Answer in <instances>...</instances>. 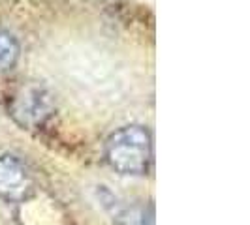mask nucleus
<instances>
[{
	"label": "nucleus",
	"instance_id": "4",
	"mask_svg": "<svg viewBox=\"0 0 250 225\" xmlns=\"http://www.w3.org/2000/svg\"><path fill=\"white\" fill-rule=\"evenodd\" d=\"M115 225H154V208L145 203L126 206L115 216Z\"/></svg>",
	"mask_w": 250,
	"mask_h": 225
},
{
	"label": "nucleus",
	"instance_id": "5",
	"mask_svg": "<svg viewBox=\"0 0 250 225\" xmlns=\"http://www.w3.org/2000/svg\"><path fill=\"white\" fill-rule=\"evenodd\" d=\"M21 45L12 32L0 28V72H8L19 60Z\"/></svg>",
	"mask_w": 250,
	"mask_h": 225
},
{
	"label": "nucleus",
	"instance_id": "3",
	"mask_svg": "<svg viewBox=\"0 0 250 225\" xmlns=\"http://www.w3.org/2000/svg\"><path fill=\"white\" fill-rule=\"evenodd\" d=\"M34 176L19 156H0V199L6 203H25L34 193Z\"/></svg>",
	"mask_w": 250,
	"mask_h": 225
},
{
	"label": "nucleus",
	"instance_id": "1",
	"mask_svg": "<svg viewBox=\"0 0 250 225\" xmlns=\"http://www.w3.org/2000/svg\"><path fill=\"white\" fill-rule=\"evenodd\" d=\"M104 156L107 165L119 175H147L152 163L150 131L141 124H128L119 128L105 141Z\"/></svg>",
	"mask_w": 250,
	"mask_h": 225
},
{
	"label": "nucleus",
	"instance_id": "2",
	"mask_svg": "<svg viewBox=\"0 0 250 225\" xmlns=\"http://www.w3.org/2000/svg\"><path fill=\"white\" fill-rule=\"evenodd\" d=\"M55 109V98L47 88L40 85H25L12 98L10 116L23 130H38L53 116Z\"/></svg>",
	"mask_w": 250,
	"mask_h": 225
}]
</instances>
